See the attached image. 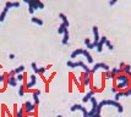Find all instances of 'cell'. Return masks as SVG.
<instances>
[{
  "instance_id": "obj_1",
  "label": "cell",
  "mask_w": 131,
  "mask_h": 117,
  "mask_svg": "<svg viewBox=\"0 0 131 117\" xmlns=\"http://www.w3.org/2000/svg\"><path fill=\"white\" fill-rule=\"evenodd\" d=\"M130 79L131 78L125 73L116 74L114 78V84L118 92H125V90L129 89L130 88Z\"/></svg>"
},
{
  "instance_id": "obj_2",
  "label": "cell",
  "mask_w": 131,
  "mask_h": 117,
  "mask_svg": "<svg viewBox=\"0 0 131 117\" xmlns=\"http://www.w3.org/2000/svg\"><path fill=\"white\" fill-rule=\"evenodd\" d=\"M98 105L101 106V107H103V106H105V105L114 106V107H116V109H118V112H119V113H121V112L124 111V107H123V105H121V104H119V101L110 100V99H104V100H102L101 102H98Z\"/></svg>"
},
{
  "instance_id": "obj_3",
  "label": "cell",
  "mask_w": 131,
  "mask_h": 117,
  "mask_svg": "<svg viewBox=\"0 0 131 117\" xmlns=\"http://www.w3.org/2000/svg\"><path fill=\"white\" fill-rule=\"evenodd\" d=\"M22 107H23V112H25V115H32V113L37 110V107H38V106H36L32 101H26V102L22 105Z\"/></svg>"
},
{
  "instance_id": "obj_4",
  "label": "cell",
  "mask_w": 131,
  "mask_h": 117,
  "mask_svg": "<svg viewBox=\"0 0 131 117\" xmlns=\"http://www.w3.org/2000/svg\"><path fill=\"white\" fill-rule=\"evenodd\" d=\"M36 84H37V76L33 73V74H31V76H29V78L27 79V82L25 83L26 90H32V88H33Z\"/></svg>"
},
{
  "instance_id": "obj_5",
  "label": "cell",
  "mask_w": 131,
  "mask_h": 117,
  "mask_svg": "<svg viewBox=\"0 0 131 117\" xmlns=\"http://www.w3.org/2000/svg\"><path fill=\"white\" fill-rule=\"evenodd\" d=\"M6 77H7V85H10V87H16L17 85V79H16V76L14 74V72H9L6 73Z\"/></svg>"
},
{
  "instance_id": "obj_6",
  "label": "cell",
  "mask_w": 131,
  "mask_h": 117,
  "mask_svg": "<svg viewBox=\"0 0 131 117\" xmlns=\"http://www.w3.org/2000/svg\"><path fill=\"white\" fill-rule=\"evenodd\" d=\"M28 5H31L33 7L34 11H37V10H39V9H44V4H43L40 0H32V1H29Z\"/></svg>"
},
{
  "instance_id": "obj_7",
  "label": "cell",
  "mask_w": 131,
  "mask_h": 117,
  "mask_svg": "<svg viewBox=\"0 0 131 117\" xmlns=\"http://www.w3.org/2000/svg\"><path fill=\"white\" fill-rule=\"evenodd\" d=\"M108 39H107V37L105 35H103L102 38H99V42H98L97 46H96V50L98 51V53H102L103 51V45L105 44V42H107Z\"/></svg>"
},
{
  "instance_id": "obj_8",
  "label": "cell",
  "mask_w": 131,
  "mask_h": 117,
  "mask_svg": "<svg viewBox=\"0 0 131 117\" xmlns=\"http://www.w3.org/2000/svg\"><path fill=\"white\" fill-rule=\"evenodd\" d=\"M92 32H93V37H94V39H93V42H92V43L97 46L98 42H99V32H98L97 26H93V27H92Z\"/></svg>"
},
{
  "instance_id": "obj_9",
  "label": "cell",
  "mask_w": 131,
  "mask_h": 117,
  "mask_svg": "<svg viewBox=\"0 0 131 117\" xmlns=\"http://www.w3.org/2000/svg\"><path fill=\"white\" fill-rule=\"evenodd\" d=\"M32 92V99H33V104L36 106L39 105V94L40 92L39 90H31Z\"/></svg>"
},
{
  "instance_id": "obj_10",
  "label": "cell",
  "mask_w": 131,
  "mask_h": 117,
  "mask_svg": "<svg viewBox=\"0 0 131 117\" xmlns=\"http://www.w3.org/2000/svg\"><path fill=\"white\" fill-rule=\"evenodd\" d=\"M82 55L86 57L87 63H93V57H92V55L88 53V50H82Z\"/></svg>"
},
{
  "instance_id": "obj_11",
  "label": "cell",
  "mask_w": 131,
  "mask_h": 117,
  "mask_svg": "<svg viewBox=\"0 0 131 117\" xmlns=\"http://www.w3.org/2000/svg\"><path fill=\"white\" fill-rule=\"evenodd\" d=\"M94 93H96V92L91 89L90 92H88V93H87V94L85 95V96H83V98H82V101H83V102H88L92 96H94Z\"/></svg>"
},
{
  "instance_id": "obj_12",
  "label": "cell",
  "mask_w": 131,
  "mask_h": 117,
  "mask_svg": "<svg viewBox=\"0 0 131 117\" xmlns=\"http://www.w3.org/2000/svg\"><path fill=\"white\" fill-rule=\"evenodd\" d=\"M77 63H79V67H81L82 70H83V72H91V68L86 65L83 61H81V60H79L77 61Z\"/></svg>"
},
{
  "instance_id": "obj_13",
  "label": "cell",
  "mask_w": 131,
  "mask_h": 117,
  "mask_svg": "<svg viewBox=\"0 0 131 117\" xmlns=\"http://www.w3.org/2000/svg\"><path fill=\"white\" fill-rule=\"evenodd\" d=\"M82 50H83V49H76V50L72 51V53H71V55H70L71 60H75L79 55H82Z\"/></svg>"
},
{
  "instance_id": "obj_14",
  "label": "cell",
  "mask_w": 131,
  "mask_h": 117,
  "mask_svg": "<svg viewBox=\"0 0 131 117\" xmlns=\"http://www.w3.org/2000/svg\"><path fill=\"white\" fill-rule=\"evenodd\" d=\"M69 38H70V34H69V31H66V32H65V33L63 34L61 44H63V45H68V43H69Z\"/></svg>"
},
{
  "instance_id": "obj_15",
  "label": "cell",
  "mask_w": 131,
  "mask_h": 117,
  "mask_svg": "<svg viewBox=\"0 0 131 117\" xmlns=\"http://www.w3.org/2000/svg\"><path fill=\"white\" fill-rule=\"evenodd\" d=\"M66 66H68L69 68L75 70V68H77V67H79V63H77V61H71V60H69V61L66 62Z\"/></svg>"
},
{
  "instance_id": "obj_16",
  "label": "cell",
  "mask_w": 131,
  "mask_h": 117,
  "mask_svg": "<svg viewBox=\"0 0 131 117\" xmlns=\"http://www.w3.org/2000/svg\"><path fill=\"white\" fill-rule=\"evenodd\" d=\"M25 70H26V67L23 66V65H21V66H18L17 68H15L12 72H14V74L16 76V74H20V73H23L25 72Z\"/></svg>"
},
{
  "instance_id": "obj_17",
  "label": "cell",
  "mask_w": 131,
  "mask_h": 117,
  "mask_svg": "<svg viewBox=\"0 0 131 117\" xmlns=\"http://www.w3.org/2000/svg\"><path fill=\"white\" fill-rule=\"evenodd\" d=\"M59 17H60V20L63 21V24H65L66 27H69V20H68V17H66V15H64L63 12L61 14H59Z\"/></svg>"
},
{
  "instance_id": "obj_18",
  "label": "cell",
  "mask_w": 131,
  "mask_h": 117,
  "mask_svg": "<svg viewBox=\"0 0 131 117\" xmlns=\"http://www.w3.org/2000/svg\"><path fill=\"white\" fill-rule=\"evenodd\" d=\"M25 94H26V87H25V83H22L20 85V88H18V95L22 98Z\"/></svg>"
},
{
  "instance_id": "obj_19",
  "label": "cell",
  "mask_w": 131,
  "mask_h": 117,
  "mask_svg": "<svg viewBox=\"0 0 131 117\" xmlns=\"http://www.w3.org/2000/svg\"><path fill=\"white\" fill-rule=\"evenodd\" d=\"M66 31H68V27H66L65 24H63V23H60V26H59V28H58V33H59V34H64Z\"/></svg>"
},
{
  "instance_id": "obj_20",
  "label": "cell",
  "mask_w": 131,
  "mask_h": 117,
  "mask_svg": "<svg viewBox=\"0 0 131 117\" xmlns=\"http://www.w3.org/2000/svg\"><path fill=\"white\" fill-rule=\"evenodd\" d=\"M31 22L32 23H36V24H38V26H43V21L40 20V18H38V17H32L31 18Z\"/></svg>"
},
{
  "instance_id": "obj_21",
  "label": "cell",
  "mask_w": 131,
  "mask_h": 117,
  "mask_svg": "<svg viewBox=\"0 0 131 117\" xmlns=\"http://www.w3.org/2000/svg\"><path fill=\"white\" fill-rule=\"evenodd\" d=\"M7 11H9V9L4 7V10H3V11H1V14H0V22H4V21H5V17H6Z\"/></svg>"
},
{
  "instance_id": "obj_22",
  "label": "cell",
  "mask_w": 131,
  "mask_h": 117,
  "mask_svg": "<svg viewBox=\"0 0 131 117\" xmlns=\"http://www.w3.org/2000/svg\"><path fill=\"white\" fill-rule=\"evenodd\" d=\"M99 70H103L104 72H107V71H110V67H109L107 63H104V62H101V63H99Z\"/></svg>"
},
{
  "instance_id": "obj_23",
  "label": "cell",
  "mask_w": 131,
  "mask_h": 117,
  "mask_svg": "<svg viewBox=\"0 0 131 117\" xmlns=\"http://www.w3.org/2000/svg\"><path fill=\"white\" fill-rule=\"evenodd\" d=\"M81 107H82V105H80V104H75V105H72L70 107V111L75 112V111H77V110H81Z\"/></svg>"
},
{
  "instance_id": "obj_24",
  "label": "cell",
  "mask_w": 131,
  "mask_h": 117,
  "mask_svg": "<svg viewBox=\"0 0 131 117\" xmlns=\"http://www.w3.org/2000/svg\"><path fill=\"white\" fill-rule=\"evenodd\" d=\"M123 73H125V74H127V76L130 74L131 73V66L130 65H125V66H124V68H123Z\"/></svg>"
},
{
  "instance_id": "obj_25",
  "label": "cell",
  "mask_w": 131,
  "mask_h": 117,
  "mask_svg": "<svg viewBox=\"0 0 131 117\" xmlns=\"http://www.w3.org/2000/svg\"><path fill=\"white\" fill-rule=\"evenodd\" d=\"M16 79H17V82H25L26 81L25 79V72L20 73V74H16Z\"/></svg>"
},
{
  "instance_id": "obj_26",
  "label": "cell",
  "mask_w": 131,
  "mask_h": 117,
  "mask_svg": "<svg viewBox=\"0 0 131 117\" xmlns=\"http://www.w3.org/2000/svg\"><path fill=\"white\" fill-rule=\"evenodd\" d=\"M98 70H99V63H94V65H93V68L91 70V74H94V73H97Z\"/></svg>"
},
{
  "instance_id": "obj_27",
  "label": "cell",
  "mask_w": 131,
  "mask_h": 117,
  "mask_svg": "<svg viewBox=\"0 0 131 117\" xmlns=\"http://www.w3.org/2000/svg\"><path fill=\"white\" fill-rule=\"evenodd\" d=\"M25 116V112H23V107L21 106V109H18V111L16 112V116L15 117H23Z\"/></svg>"
},
{
  "instance_id": "obj_28",
  "label": "cell",
  "mask_w": 131,
  "mask_h": 117,
  "mask_svg": "<svg viewBox=\"0 0 131 117\" xmlns=\"http://www.w3.org/2000/svg\"><path fill=\"white\" fill-rule=\"evenodd\" d=\"M80 111L82 112V116L83 117H88V111H87V109H86L85 106H82V107H81Z\"/></svg>"
},
{
  "instance_id": "obj_29",
  "label": "cell",
  "mask_w": 131,
  "mask_h": 117,
  "mask_svg": "<svg viewBox=\"0 0 131 117\" xmlns=\"http://www.w3.org/2000/svg\"><path fill=\"white\" fill-rule=\"evenodd\" d=\"M104 78H105V79H114V77L112 76L110 71H107V72H104Z\"/></svg>"
},
{
  "instance_id": "obj_30",
  "label": "cell",
  "mask_w": 131,
  "mask_h": 117,
  "mask_svg": "<svg viewBox=\"0 0 131 117\" xmlns=\"http://www.w3.org/2000/svg\"><path fill=\"white\" fill-rule=\"evenodd\" d=\"M31 67H32V70H33L34 74H37V73H38V67H37V63H36V62H32V63H31Z\"/></svg>"
},
{
  "instance_id": "obj_31",
  "label": "cell",
  "mask_w": 131,
  "mask_h": 117,
  "mask_svg": "<svg viewBox=\"0 0 131 117\" xmlns=\"http://www.w3.org/2000/svg\"><path fill=\"white\" fill-rule=\"evenodd\" d=\"M110 73H112V76H113V77L115 78V76H116V74L119 73V68H116V67L112 68V70H110Z\"/></svg>"
},
{
  "instance_id": "obj_32",
  "label": "cell",
  "mask_w": 131,
  "mask_h": 117,
  "mask_svg": "<svg viewBox=\"0 0 131 117\" xmlns=\"http://www.w3.org/2000/svg\"><path fill=\"white\" fill-rule=\"evenodd\" d=\"M121 96H123V92H116V93H115V98H114V100H115V101H119Z\"/></svg>"
},
{
  "instance_id": "obj_33",
  "label": "cell",
  "mask_w": 131,
  "mask_h": 117,
  "mask_svg": "<svg viewBox=\"0 0 131 117\" xmlns=\"http://www.w3.org/2000/svg\"><path fill=\"white\" fill-rule=\"evenodd\" d=\"M105 44H107V46H108V49H109L110 51H112V50H114V45L112 44V43H110L109 40H107V42H105Z\"/></svg>"
},
{
  "instance_id": "obj_34",
  "label": "cell",
  "mask_w": 131,
  "mask_h": 117,
  "mask_svg": "<svg viewBox=\"0 0 131 117\" xmlns=\"http://www.w3.org/2000/svg\"><path fill=\"white\" fill-rule=\"evenodd\" d=\"M46 71H47L46 67H39V68H38V73H39V74H42V76L46 73Z\"/></svg>"
},
{
  "instance_id": "obj_35",
  "label": "cell",
  "mask_w": 131,
  "mask_h": 117,
  "mask_svg": "<svg viewBox=\"0 0 131 117\" xmlns=\"http://www.w3.org/2000/svg\"><path fill=\"white\" fill-rule=\"evenodd\" d=\"M87 46V49L88 50H93V49H96V45L93 44V43H91V44H88V45H86Z\"/></svg>"
},
{
  "instance_id": "obj_36",
  "label": "cell",
  "mask_w": 131,
  "mask_h": 117,
  "mask_svg": "<svg viewBox=\"0 0 131 117\" xmlns=\"http://www.w3.org/2000/svg\"><path fill=\"white\" fill-rule=\"evenodd\" d=\"M5 7H6V9H9V10H10L11 7H14V6H12V3H11V1H6Z\"/></svg>"
},
{
  "instance_id": "obj_37",
  "label": "cell",
  "mask_w": 131,
  "mask_h": 117,
  "mask_svg": "<svg viewBox=\"0 0 131 117\" xmlns=\"http://www.w3.org/2000/svg\"><path fill=\"white\" fill-rule=\"evenodd\" d=\"M20 5H21V4H20L18 1H14V3H12V6H14V7H20Z\"/></svg>"
},
{
  "instance_id": "obj_38",
  "label": "cell",
  "mask_w": 131,
  "mask_h": 117,
  "mask_svg": "<svg viewBox=\"0 0 131 117\" xmlns=\"http://www.w3.org/2000/svg\"><path fill=\"white\" fill-rule=\"evenodd\" d=\"M28 12H29V14H32V15H33V14H34L33 7H32V6H31V5H28Z\"/></svg>"
},
{
  "instance_id": "obj_39",
  "label": "cell",
  "mask_w": 131,
  "mask_h": 117,
  "mask_svg": "<svg viewBox=\"0 0 131 117\" xmlns=\"http://www.w3.org/2000/svg\"><path fill=\"white\" fill-rule=\"evenodd\" d=\"M116 1H118V0H109V5L110 6L115 5V4H116Z\"/></svg>"
},
{
  "instance_id": "obj_40",
  "label": "cell",
  "mask_w": 131,
  "mask_h": 117,
  "mask_svg": "<svg viewBox=\"0 0 131 117\" xmlns=\"http://www.w3.org/2000/svg\"><path fill=\"white\" fill-rule=\"evenodd\" d=\"M91 43H92V42H91V39H90V38H86V39H85V44H86V45L91 44Z\"/></svg>"
},
{
  "instance_id": "obj_41",
  "label": "cell",
  "mask_w": 131,
  "mask_h": 117,
  "mask_svg": "<svg viewBox=\"0 0 131 117\" xmlns=\"http://www.w3.org/2000/svg\"><path fill=\"white\" fill-rule=\"evenodd\" d=\"M124 66H125V63H124V62H120V65H119V70H123V68H124Z\"/></svg>"
},
{
  "instance_id": "obj_42",
  "label": "cell",
  "mask_w": 131,
  "mask_h": 117,
  "mask_svg": "<svg viewBox=\"0 0 131 117\" xmlns=\"http://www.w3.org/2000/svg\"><path fill=\"white\" fill-rule=\"evenodd\" d=\"M9 59H10V60H14V59H15V54H10V55H9Z\"/></svg>"
},
{
  "instance_id": "obj_43",
  "label": "cell",
  "mask_w": 131,
  "mask_h": 117,
  "mask_svg": "<svg viewBox=\"0 0 131 117\" xmlns=\"http://www.w3.org/2000/svg\"><path fill=\"white\" fill-rule=\"evenodd\" d=\"M116 92H118V89H116V88H115V87H113V88H112V93H116Z\"/></svg>"
},
{
  "instance_id": "obj_44",
  "label": "cell",
  "mask_w": 131,
  "mask_h": 117,
  "mask_svg": "<svg viewBox=\"0 0 131 117\" xmlns=\"http://www.w3.org/2000/svg\"><path fill=\"white\" fill-rule=\"evenodd\" d=\"M92 117H101V113H94Z\"/></svg>"
},
{
  "instance_id": "obj_45",
  "label": "cell",
  "mask_w": 131,
  "mask_h": 117,
  "mask_svg": "<svg viewBox=\"0 0 131 117\" xmlns=\"http://www.w3.org/2000/svg\"><path fill=\"white\" fill-rule=\"evenodd\" d=\"M23 117H32V115H25Z\"/></svg>"
},
{
  "instance_id": "obj_46",
  "label": "cell",
  "mask_w": 131,
  "mask_h": 117,
  "mask_svg": "<svg viewBox=\"0 0 131 117\" xmlns=\"http://www.w3.org/2000/svg\"><path fill=\"white\" fill-rule=\"evenodd\" d=\"M130 89H131V79H130Z\"/></svg>"
},
{
  "instance_id": "obj_47",
  "label": "cell",
  "mask_w": 131,
  "mask_h": 117,
  "mask_svg": "<svg viewBox=\"0 0 131 117\" xmlns=\"http://www.w3.org/2000/svg\"><path fill=\"white\" fill-rule=\"evenodd\" d=\"M58 117H63V116H61V115H59V116H58Z\"/></svg>"
}]
</instances>
